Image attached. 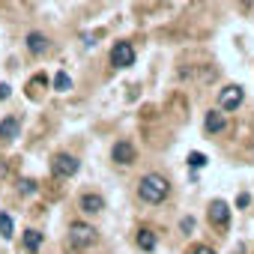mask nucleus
<instances>
[{"label": "nucleus", "instance_id": "f257e3e1", "mask_svg": "<svg viewBox=\"0 0 254 254\" xmlns=\"http://www.w3.org/2000/svg\"><path fill=\"white\" fill-rule=\"evenodd\" d=\"M168 194H171L168 177H162V174H144V177L138 180V197H141L144 203L159 206V203L168 200Z\"/></svg>", "mask_w": 254, "mask_h": 254}, {"label": "nucleus", "instance_id": "f03ea898", "mask_svg": "<svg viewBox=\"0 0 254 254\" xmlns=\"http://www.w3.org/2000/svg\"><path fill=\"white\" fill-rule=\"evenodd\" d=\"M96 242H99V230H96L93 224L75 221V224L69 227V245H72L75 251H87V248H93Z\"/></svg>", "mask_w": 254, "mask_h": 254}, {"label": "nucleus", "instance_id": "7ed1b4c3", "mask_svg": "<svg viewBox=\"0 0 254 254\" xmlns=\"http://www.w3.org/2000/svg\"><path fill=\"white\" fill-rule=\"evenodd\" d=\"M135 45L132 42H126V39H120V42H114L111 45V51H108V63L114 66V69H129L132 63H135Z\"/></svg>", "mask_w": 254, "mask_h": 254}, {"label": "nucleus", "instance_id": "20e7f679", "mask_svg": "<svg viewBox=\"0 0 254 254\" xmlns=\"http://www.w3.org/2000/svg\"><path fill=\"white\" fill-rule=\"evenodd\" d=\"M230 203L227 200H221V197H215V200H209V206H206V221L215 227V230H227L230 227Z\"/></svg>", "mask_w": 254, "mask_h": 254}, {"label": "nucleus", "instance_id": "39448f33", "mask_svg": "<svg viewBox=\"0 0 254 254\" xmlns=\"http://www.w3.org/2000/svg\"><path fill=\"white\" fill-rule=\"evenodd\" d=\"M78 168H81V162H78L72 153H54V156H51V174H54L57 180H69V177H75Z\"/></svg>", "mask_w": 254, "mask_h": 254}, {"label": "nucleus", "instance_id": "423d86ee", "mask_svg": "<svg viewBox=\"0 0 254 254\" xmlns=\"http://www.w3.org/2000/svg\"><path fill=\"white\" fill-rule=\"evenodd\" d=\"M242 99H245V90H242L239 84H224V87L218 90V96H215V105L227 114V111H236V108L242 105Z\"/></svg>", "mask_w": 254, "mask_h": 254}, {"label": "nucleus", "instance_id": "0eeeda50", "mask_svg": "<svg viewBox=\"0 0 254 254\" xmlns=\"http://www.w3.org/2000/svg\"><path fill=\"white\" fill-rule=\"evenodd\" d=\"M135 159H138V147H135L129 138H120V141L111 147V162H114V165H120V168L135 165Z\"/></svg>", "mask_w": 254, "mask_h": 254}, {"label": "nucleus", "instance_id": "6e6552de", "mask_svg": "<svg viewBox=\"0 0 254 254\" xmlns=\"http://www.w3.org/2000/svg\"><path fill=\"white\" fill-rule=\"evenodd\" d=\"M227 129V114L221 111V108H212V111H206L203 114V132L212 138V135H221Z\"/></svg>", "mask_w": 254, "mask_h": 254}, {"label": "nucleus", "instance_id": "1a4fd4ad", "mask_svg": "<svg viewBox=\"0 0 254 254\" xmlns=\"http://www.w3.org/2000/svg\"><path fill=\"white\" fill-rule=\"evenodd\" d=\"M24 42H27V51L36 54V57H42V54L51 51V39H48V33H42V30H30V33L24 36Z\"/></svg>", "mask_w": 254, "mask_h": 254}, {"label": "nucleus", "instance_id": "9d476101", "mask_svg": "<svg viewBox=\"0 0 254 254\" xmlns=\"http://www.w3.org/2000/svg\"><path fill=\"white\" fill-rule=\"evenodd\" d=\"M78 209L87 212V215H99L105 209V197L96 194V191H84V194H78Z\"/></svg>", "mask_w": 254, "mask_h": 254}, {"label": "nucleus", "instance_id": "9b49d317", "mask_svg": "<svg viewBox=\"0 0 254 254\" xmlns=\"http://www.w3.org/2000/svg\"><path fill=\"white\" fill-rule=\"evenodd\" d=\"M18 135H21V117H3L0 120V141L12 144V141H18Z\"/></svg>", "mask_w": 254, "mask_h": 254}, {"label": "nucleus", "instance_id": "f8f14e48", "mask_svg": "<svg viewBox=\"0 0 254 254\" xmlns=\"http://www.w3.org/2000/svg\"><path fill=\"white\" fill-rule=\"evenodd\" d=\"M42 242H45V236H42V230H36V227H27V230L21 233V245H24L27 254H36V251L42 248Z\"/></svg>", "mask_w": 254, "mask_h": 254}, {"label": "nucleus", "instance_id": "ddd939ff", "mask_svg": "<svg viewBox=\"0 0 254 254\" xmlns=\"http://www.w3.org/2000/svg\"><path fill=\"white\" fill-rule=\"evenodd\" d=\"M135 245H138L141 251H147V254H150V251H156V248H159V236H156L150 227H141V230L135 233Z\"/></svg>", "mask_w": 254, "mask_h": 254}, {"label": "nucleus", "instance_id": "4468645a", "mask_svg": "<svg viewBox=\"0 0 254 254\" xmlns=\"http://www.w3.org/2000/svg\"><path fill=\"white\" fill-rule=\"evenodd\" d=\"M0 236H3V239L15 236V218L9 212H0Z\"/></svg>", "mask_w": 254, "mask_h": 254}, {"label": "nucleus", "instance_id": "2eb2a0df", "mask_svg": "<svg viewBox=\"0 0 254 254\" xmlns=\"http://www.w3.org/2000/svg\"><path fill=\"white\" fill-rule=\"evenodd\" d=\"M36 191H39L36 180H27V177L18 180V194H21V197H30V194H36Z\"/></svg>", "mask_w": 254, "mask_h": 254}, {"label": "nucleus", "instance_id": "dca6fc26", "mask_svg": "<svg viewBox=\"0 0 254 254\" xmlns=\"http://www.w3.org/2000/svg\"><path fill=\"white\" fill-rule=\"evenodd\" d=\"M51 84H54V90H60V93H66V90H72V78H69L66 72H57Z\"/></svg>", "mask_w": 254, "mask_h": 254}, {"label": "nucleus", "instance_id": "f3484780", "mask_svg": "<svg viewBox=\"0 0 254 254\" xmlns=\"http://www.w3.org/2000/svg\"><path fill=\"white\" fill-rule=\"evenodd\" d=\"M189 168H191V171L206 168V156H203V153H189Z\"/></svg>", "mask_w": 254, "mask_h": 254}, {"label": "nucleus", "instance_id": "a211bd4d", "mask_svg": "<svg viewBox=\"0 0 254 254\" xmlns=\"http://www.w3.org/2000/svg\"><path fill=\"white\" fill-rule=\"evenodd\" d=\"M99 36H102V30H96V33H87V36H84V45H87V48H93Z\"/></svg>", "mask_w": 254, "mask_h": 254}, {"label": "nucleus", "instance_id": "6ab92c4d", "mask_svg": "<svg viewBox=\"0 0 254 254\" xmlns=\"http://www.w3.org/2000/svg\"><path fill=\"white\" fill-rule=\"evenodd\" d=\"M180 227H183V233H191V227H194V218H191V215H186V218L180 221Z\"/></svg>", "mask_w": 254, "mask_h": 254}, {"label": "nucleus", "instance_id": "aec40b11", "mask_svg": "<svg viewBox=\"0 0 254 254\" xmlns=\"http://www.w3.org/2000/svg\"><path fill=\"white\" fill-rule=\"evenodd\" d=\"M189 254H215V248H209V245H194Z\"/></svg>", "mask_w": 254, "mask_h": 254}, {"label": "nucleus", "instance_id": "412c9836", "mask_svg": "<svg viewBox=\"0 0 254 254\" xmlns=\"http://www.w3.org/2000/svg\"><path fill=\"white\" fill-rule=\"evenodd\" d=\"M248 203H251V194H248V191H242V194L236 197V206L242 209V206H248Z\"/></svg>", "mask_w": 254, "mask_h": 254}, {"label": "nucleus", "instance_id": "4be33fe9", "mask_svg": "<svg viewBox=\"0 0 254 254\" xmlns=\"http://www.w3.org/2000/svg\"><path fill=\"white\" fill-rule=\"evenodd\" d=\"M9 93H12V87H9V84H0V99H6Z\"/></svg>", "mask_w": 254, "mask_h": 254}, {"label": "nucleus", "instance_id": "5701e85b", "mask_svg": "<svg viewBox=\"0 0 254 254\" xmlns=\"http://www.w3.org/2000/svg\"><path fill=\"white\" fill-rule=\"evenodd\" d=\"M6 174H9V165H6V162H3V159H0V180H3V177H6Z\"/></svg>", "mask_w": 254, "mask_h": 254}]
</instances>
